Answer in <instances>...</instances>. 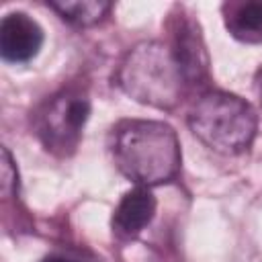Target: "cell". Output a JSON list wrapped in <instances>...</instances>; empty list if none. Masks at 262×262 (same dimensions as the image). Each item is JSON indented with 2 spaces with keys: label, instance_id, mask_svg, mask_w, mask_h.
<instances>
[{
  "label": "cell",
  "instance_id": "5b68a950",
  "mask_svg": "<svg viewBox=\"0 0 262 262\" xmlns=\"http://www.w3.org/2000/svg\"><path fill=\"white\" fill-rule=\"evenodd\" d=\"M188 88L203 86L209 82V55L199 29L188 14H178L172 18V41L168 43Z\"/></svg>",
  "mask_w": 262,
  "mask_h": 262
},
{
  "label": "cell",
  "instance_id": "277c9868",
  "mask_svg": "<svg viewBox=\"0 0 262 262\" xmlns=\"http://www.w3.org/2000/svg\"><path fill=\"white\" fill-rule=\"evenodd\" d=\"M90 108L86 90L74 86L63 88L35 111L33 131L49 154L70 158L80 145Z\"/></svg>",
  "mask_w": 262,
  "mask_h": 262
},
{
  "label": "cell",
  "instance_id": "6da1fadb",
  "mask_svg": "<svg viewBox=\"0 0 262 262\" xmlns=\"http://www.w3.org/2000/svg\"><path fill=\"white\" fill-rule=\"evenodd\" d=\"M108 151L117 170L135 186L170 182L180 170V141L164 121L123 119L108 135Z\"/></svg>",
  "mask_w": 262,
  "mask_h": 262
},
{
  "label": "cell",
  "instance_id": "8992f818",
  "mask_svg": "<svg viewBox=\"0 0 262 262\" xmlns=\"http://www.w3.org/2000/svg\"><path fill=\"white\" fill-rule=\"evenodd\" d=\"M45 33L27 12H8L0 23V55L8 63H27L43 47Z\"/></svg>",
  "mask_w": 262,
  "mask_h": 262
},
{
  "label": "cell",
  "instance_id": "7a4b0ae2",
  "mask_svg": "<svg viewBox=\"0 0 262 262\" xmlns=\"http://www.w3.org/2000/svg\"><path fill=\"white\" fill-rule=\"evenodd\" d=\"M117 80L127 96L162 111L174 108L188 90L170 45L162 41H141L129 49Z\"/></svg>",
  "mask_w": 262,
  "mask_h": 262
},
{
  "label": "cell",
  "instance_id": "52a82bcc",
  "mask_svg": "<svg viewBox=\"0 0 262 262\" xmlns=\"http://www.w3.org/2000/svg\"><path fill=\"white\" fill-rule=\"evenodd\" d=\"M158 201L147 186H133L127 190L113 211L111 227L119 239H135L156 217Z\"/></svg>",
  "mask_w": 262,
  "mask_h": 262
},
{
  "label": "cell",
  "instance_id": "7c38bea8",
  "mask_svg": "<svg viewBox=\"0 0 262 262\" xmlns=\"http://www.w3.org/2000/svg\"><path fill=\"white\" fill-rule=\"evenodd\" d=\"M256 92H258V96H260V100H262V68L256 72Z\"/></svg>",
  "mask_w": 262,
  "mask_h": 262
},
{
  "label": "cell",
  "instance_id": "9c48e42d",
  "mask_svg": "<svg viewBox=\"0 0 262 262\" xmlns=\"http://www.w3.org/2000/svg\"><path fill=\"white\" fill-rule=\"evenodd\" d=\"M51 10H55L66 23L74 27H92L100 23L106 12L113 8L106 0H76V2H47Z\"/></svg>",
  "mask_w": 262,
  "mask_h": 262
},
{
  "label": "cell",
  "instance_id": "8fae6325",
  "mask_svg": "<svg viewBox=\"0 0 262 262\" xmlns=\"http://www.w3.org/2000/svg\"><path fill=\"white\" fill-rule=\"evenodd\" d=\"M41 262H78V260L66 258V256H61V254H49V256H45Z\"/></svg>",
  "mask_w": 262,
  "mask_h": 262
},
{
  "label": "cell",
  "instance_id": "30bf717a",
  "mask_svg": "<svg viewBox=\"0 0 262 262\" xmlns=\"http://www.w3.org/2000/svg\"><path fill=\"white\" fill-rule=\"evenodd\" d=\"M2 194L4 199H10L12 194L18 192V170H16V164L8 151V147H2Z\"/></svg>",
  "mask_w": 262,
  "mask_h": 262
},
{
  "label": "cell",
  "instance_id": "3957f363",
  "mask_svg": "<svg viewBox=\"0 0 262 262\" xmlns=\"http://www.w3.org/2000/svg\"><path fill=\"white\" fill-rule=\"evenodd\" d=\"M186 121L199 141L223 156L248 151L258 133V115L254 106L225 90L203 92L192 104Z\"/></svg>",
  "mask_w": 262,
  "mask_h": 262
},
{
  "label": "cell",
  "instance_id": "ba28073f",
  "mask_svg": "<svg viewBox=\"0 0 262 262\" xmlns=\"http://www.w3.org/2000/svg\"><path fill=\"white\" fill-rule=\"evenodd\" d=\"M227 33L248 45L262 43V2L260 0H233L221 6Z\"/></svg>",
  "mask_w": 262,
  "mask_h": 262
}]
</instances>
